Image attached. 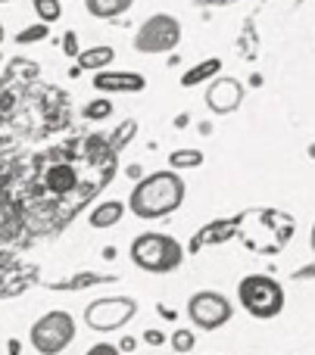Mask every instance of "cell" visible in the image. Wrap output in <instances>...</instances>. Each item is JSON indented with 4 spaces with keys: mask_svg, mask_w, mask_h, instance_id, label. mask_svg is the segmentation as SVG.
<instances>
[{
    "mask_svg": "<svg viewBox=\"0 0 315 355\" xmlns=\"http://www.w3.org/2000/svg\"><path fill=\"white\" fill-rule=\"evenodd\" d=\"M187 196V184L178 172H153L144 175L128 193V209L144 221L166 218L178 212Z\"/></svg>",
    "mask_w": 315,
    "mask_h": 355,
    "instance_id": "cell-1",
    "label": "cell"
},
{
    "mask_svg": "<svg viewBox=\"0 0 315 355\" xmlns=\"http://www.w3.org/2000/svg\"><path fill=\"white\" fill-rule=\"evenodd\" d=\"M131 262L150 275H169L185 262V246L172 234L147 231L131 240Z\"/></svg>",
    "mask_w": 315,
    "mask_h": 355,
    "instance_id": "cell-2",
    "label": "cell"
},
{
    "mask_svg": "<svg viewBox=\"0 0 315 355\" xmlns=\"http://www.w3.org/2000/svg\"><path fill=\"white\" fill-rule=\"evenodd\" d=\"M237 300L253 318H275L284 309V290L275 277L266 275H250L237 287Z\"/></svg>",
    "mask_w": 315,
    "mask_h": 355,
    "instance_id": "cell-3",
    "label": "cell"
},
{
    "mask_svg": "<svg viewBox=\"0 0 315 355\" xmlns=\"http://www.w3.org/2000/svg\"><path fill=\"white\" fill-rule=\"evenodd\" d=\"M178 44H181V22L172 12H153V16H147L135 35V50L144 56L172 53Z\"/></svg>",
    "mask_w": 315,
    "mask_h": 355,
    "instance_id": "cell-4",
    "label": "cell"
},
{
    "mask_svg": "<svg viewBox=\"0 0 315 355\" xmlns=\"http://www.w3.org/2000/svg\"><path fill=\"white\" fill-rule=\"evenodd\" d=\"M28 340H31V346H35L41 355H60L75 340V321H72V315L62 312V309H56V312H47L44 318L35 321Z\"/></svg>",
    "mask_w": 315,
    "mask_h": 355,
    "instance_id": "cell-5",
    "label": "cell"
},
{
    "mask_svg": "<svg viewBox=\"0 0 315 355\" xmlns=\"http://www.w3.org/2000/svg\"><path fill=\"white\" fill-rule=\"evenodd\" d=\"M137 312V302L128 300V296H106V300H97L85 309V321L94 331H119L122 324H128Z\"/></svg>",
    "mask_w": 315,
    "mask_h": 355,
    "instance_id": "cell-6",
    "label": "cell"
},
{
    "mask_svg": "<svg viewBox=\"0 0 315 355\" xmlns=\"http://www.w3.org/2000/svg\"><path fill=\"white\" fill-rule=\"evenodd\" d=\"M187 315H191V321L197 327H203V331H219V327H225L231 321L235 309H231V302L225 300L222 293H216V290H203V293L191 296V302H187Z\"/></svg>",
    "mask_w": 315,
    "mask_h": 355,
    "instance_id": "cell-7",
    "label": "cell"
},
{
    "mask_svg": "<svg viewBox=\"0 0 315 355\" xmlns=\"http://www.w3.org/2000/svg\"><path fill=\"white\" fill-rule=\"evenodd\" d=\"M244 100V87L237 85L235 78H212L210 87H206V106L219 116H228L241 106Z\"/></svg>",
    "mask_w": 315,
    "mask_h": 355,
    "instance_id": "cell-8",
    "label": "cell"
},
{
    "mask_svg": "<svg viewBox=\"0 0 315 355\" xmlns=\"http://www.w3.org/2000/svg\"><path fill=\"white\" fill-rule=\"evenodd\" d=\"M147 87V78L141 72H97L94 75V91L100 94H141Z\"/></svg>",
    "mask_w": 315,
    "mask_h": 355,
    "instance_id": "cell-9",
    "label": "cell"
},
{
    "mask_svg": "<svg viewBox=\"0 0 315 355\" xmlns=\"http://www.w3.org/2000/svg\"><path fill=\"white\" fill-rule=\"evenodd\" d=\"M122 215H125V202H119V200H103L100 206L91 209V215H87V225L97 227V231H106V227L119 225V221H122Z\"/></svg>",
    "mask_w": 315,
    "mask_h": 355,
    "instance_id": "cell-10",
    "label": "cell"
},
{
    "mask_svg": "<svg viewBox=\"0 0 315 355\" xmlns=\"http://www.w3.org/2000/svg\"><path fill=\"white\" fill-rule=\"evenodd\" d=\"M112 60H116V50L112 47H87V50H81L78 56H75V66L81 69V72H103L106 66H112Z\"/></svg>",
    "mask_w": 315,
    "mask_h": 355,
    "instance_id": "cell-11",
    "label": "cell"
},
{
    "mask_svg": "<svg viewBox=\"0 0 315 355\" xmlns=\"http://www.w3.org/2000/svg\"><path fill=\"white\" fill-rule=\"evenodd\" d=\"M135 6V0H85L87 16L94 19H119Z\"/></svg>",
    "mask_w": 315,
    "mask_h": 355,
    "instance_id": "cell-12",
    "label": "cell"
},
{
    "mask_svg": "<svg viewBox=\"0 0 315 355\" xmlns=\"http://www.w3.org/2000/svg\"><path fill=\"white\" fill-rule=\"evenodd\" d=\"M219 72H222V60H219V56L203 60V62H197L194 69H187V72L181 75V87H197V85H203V81H212Z\"/></svg>",
    "mask_w": 315,
    "mask_h": 355,
    "instance_id": "cell-13",
    "label": "cell"
},
{
    "mask_svg": "<svg viewBox=\"0 0 315 355\" xmlns=\"http://www.w3.org/2000/svg\"><path fill=\"white\" fill-rule=\"evenodd\" d=\"M75 184H78V175H75L72 166H53L47 172V187L53 190V193H69Z\"/></svg>",
    "mask_w": 315,
    "mask_h": 355,
    "instance_id": "cell-14",
    "label": "cell"
},
{
    "mask_svg": "<svg viewBox=\"0 0 315 355\" xmlns=\"http://www.w3.org/2000/svg\"><path fill=\"white\" fill-rule=\"evenodd\" d=\"M197 166H203V153L194 147H181L169 156V168L172 172H187V168H197Z\"/></svg>",
    "mask_w": 315,
    "mask_h": 355,
    "instance_id": "cell-15",
    "label": "cell"
},
{
    "mask_svg": "<svg viewBox=\"0 0 315 355\" xmlns=\"http://www.w3.org/2000/svg\"><path fill=\"white\" fill-rule=\"evenodd\" d=\"M81 116L87 119V122H106V119L112 116V100L110 97H94L85 103V110H81Z\"/></svg>",
    "mask_w": 315,
    "mask_h": 355,
    "instance_id": "cell-16",
    "label": "cell"
},
{
    "mask_svg": "<svg viewBox=\"0 0 315 355\" xmlns=\"http://www.w3.org/2000/svg\"><path fill=\"white\" fill-rule=\"evenodd\" d=\"M137 135V122L135 119H125V122H119L116 128H112V150H125L131 144V137Z\"/></svg>",
    "mask_w": 315,
    "mask_h": 355,
    "instance_id": "cell-17",
    "label": "cell"
},
{
    "mask_svg": "<svg viewBox=\"0 0 315 355\" xmlns=\"http://www.w3.org/2000/svg\"><path fill=\"white\" fill-rule=\"evenodd\" d=\"M31 6H35V12H37V22L50 25L62 16V0H31Z\"/></svg>",
    "mask_w": 315,
    "mask_h": 355,
    "instance_id": "cell-18",
    "label": "cell"
},
{
    "mask_svg": "<svg viewBox=\"0 0 315 355\" xmlns=\"http://www.w3.org/2000/svg\"><path fill=\"white\" fill-rule=\"evenodd\" d=\"M47 35H50V25H47V22H31L28 28L19 31L16 41H19V44H37V41H44Z\"/></svg>",
    "mask_w": 315,
    "mask_h": 355,
    "instance_id": "cell-19",
    "label": "cell"
},
{
    "mask_svg": "<svg viewBox=\"0 0 315 355\" xmlns=\"http://www.w3.org/2000/svg\"><path fill=\"white\" fill-rule=\"evenodd\" d=\"M62 53L72 56V60L81 53V47H78V35H75V31H66V35H62Z\"/></svg>",
    "mask_w": 315,
    "mask_h": 355,
    "instance_id": "cell-20",
    "label": "cell"
},
{
    "mask_svg": "<svg viewBox=\"0 0 315 355\" xmlns=\"http://www.w3.org/2000/svg\"><path fill=\"white\" fill-rule=\"evenodd\" d=\"M175 349L178 352H191L194 349V334H187V331H175Z\"/></svg>",
    "mask_w": 315,
    "mask_h": 355,
    "instance_id": "cell-21",
    "label": "cell"
},
{
    "mask_svg": "<svg viewBox=\"0 0 315 355\" xmlns=\"http://www.w3.org/2000/svg\"><path fill=\"white\" fill-rule=\"evenodd\" d=\"M85 355H119L116 346H110V343H97V346H91Z\"/></svg>",
    "mask_w": 315,
    "mask_h": 355,
    "instance_id": "cell-22",
    "label": "cell"
},
{
    "mask_svg": "<svg viewBox=\"0 0 315 355\" xmlns=\"http://www.w3.org/2000/svg\"><path fill=\"white\" fill-rule=\"evenodd\" d=\"M125 175H128V178H135V181H141V178H144V168L137 166V162H131V166H128V172H125Z\"/></svg>",
    "mask_w": 315,
    "mask_h": 355,
    "instance_id": "cell-23",
    "label": "cell"
},
{
    "mask_svg": "<svg viewBox=\"0 0 315 355\" xmlns=\"http://www.w3.org/2000/svg\"><path fill=\"white\" fill-rule=\"evenodd\" d=\"M187 122H191V116H187V112H178V116H175V128H187Z\"/></svg>",
    "mask_w": 315,
    "mask_h": 355,
    "instance_id": "cell-24",
    "label": "cell"
},
{
    "mask_svg": "<svg viewBox=\"0 0 315 355\" xmlns=\"http://www.w3.org/2000/svg\"><path fill=\"white\" fill-rule=\"evenodd\" d=\"M147 343L160 346V343H162V334H160V331H147Z\"/></svg>",
    "mask_w": 315,
    "mask_h": 355,
    "instance_id": "cell-25",
    "label": "cell"
},
{
    "mask_svg": "<svg viewBox=\"0 0 315 355\" xmlns=\"http://www.w3.org/2000/svg\"><path fill=\"white\" fill-rule=\"evenodd\" d=\"M119 349H135V340H131V337H125V340H122V346H119Z\"/></svg>",
    "mask_w": 315,
    "mask_h": 355,
    "instance_id": "cell-26",
    "label": "cell"
},
{
    "mask_svg": "<svg viewBox=\"0 0 315 355\" xmlns=\"http://www.w3.org/2000/svg\"><path fill=\"white\" fill-rule=\"evenodd\" d=\"M3 37H6V31H3V22H0V44H3Z\"/></svg>",
    "mask_w": 315,
    "mask_h": 355,
    "instance_id": "cell-27",
    "label": "cell"
},
{
    "mask_svg": "<svg viewBox=\"0 0 315 355\" xmlns=\"http://www.w3.org/2000/svg\"><path fill=\"white\" fill-rule=\"evenodd\" d=\"M309 243H312V250H315V225H312V237H309Z\"/></svg>",
    "mask_w": 315,
    "mask_h": 355,
    "instance_id": "cell-28",
    "label": "cell"
},
{
    "mask_svg": "<svg viewBox=\"0 0 315 355\" xmlns=\"http://www.w3.org/2000/svg\"><path fill=\"white\" fill-rule=\"evenodd\" d=\"M309 153H312V156H315V147H312V150H309Z\"/></svg>",
    "mask_w": 315,
    "mask_h": 355,
    "instance_id": "cell-29",
    "label": "cell"
},
{
    "mask_svg": "<svg viewBox=\"0 0 315 355\" xmlns=\"http://www.w3.org/2000/svg\"><path fill=\"white\" fill-rule=\"evenodd\" d=\"M0 3H10V0H0Z\"/></svg>",
    "mask_w": 315,
    "mask_h": 355,
    "instance_id": "cell-30",
    "label": "cell"
},
{
    "mask_svg": "<svg viewBox=\"0 0 315 355\" xmlns=\"http://www.w3.org/2000/svg\"><path fill=\"white\" fill-rule=\"evenodd\" d=\"M0 62H3V53H0Z\"/></svg>",
    "mask_w": 315,
    "mask_h": 355,
    "instance_id": "cell-31",
    "label": "cell"
}]
</instances>
